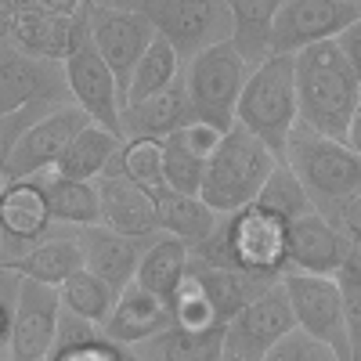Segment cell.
<instances>
[{
  "label": "cell",
  "mask_w": 361,
  "mask_h": 361,
  "mask_svg": "<svg viewBox=\"0 0 361 361\" xmlns=\"http://www.w3.org/2000/svg\"><path fill=\"white\" fill-rule=\"evenodd\" d=\"M66 83H69V98L73 105H80L90 123H98L105 130H112L116 137H123L119 127V112H123V94L119 83L112 76V69L105 66V58L98 54L94 40H90V22H87V4H83V18L76 29L73 51L66 54Z\"/></svg>",
  "instance_id": "52a82bcc"
},
{
  "label": "cell",
  "mask_w": 361,
  "mask_h": 361,
  "mask_svg": "<svg viewBox=\"0 0 361 361\" xmlns=\"http://www.w3.org/2000/svg\"><path fill=\"white\" fill-rule=\"evenodd\" d=\"M87 123H90V116H87L80 105H73V102L51 109V112H47L44 119H37V123L22 134V141L15 145V152H11V159H8L11 173H15L18 180H25V177H33V173L54 166L58 159L66 156V148L73 145V137H76Z\"/></svg>",
  "instance_id": "2e32d148"
},
{
  "label": "cell",
  "mask_w": 361,
  "mask_h": 361,
  "mask_svg": "<svg viewBox=\"0 0 361 361\" xmlns=\"http://www.w3.org/2000/svg\"><path fill=\"white\" fill-rule=\"evenodd\" d=\"M58 293H62V307L87 318V322H94V325H105L112 304H116V293L98 279V275H90L87 267H80L76 275H69L62 286H58Z\"/></svg>",
  "instance_id": "d6a6232c"
},
{
  "label": "cell",
  "mask_w": 361,
  "mask_h": 361,
  "mask_svg": "<svg viewBox=\"0 0 361 361\" xmlns=\"http://www.w3.org/2000/svg\"><path fill=\"white\" fill-rule=\"evenodd\" d=\"M119 145H123V137H116L98 123H87L66 148V156L54 163V170L69 180H98L109 170L112 156L119 152Z\"/></svg>",
  "instance_id": "83f0119b"
},
{
  "label": "cell",
  "mask_w": 361,
  "mask_h": 361,
  "mask_svg": "<svg viewBox=\"0 0 361 361\" xmlns=\"http://www.w3.org/2000/svg\"><path fill=\"white\" fill-rule=\"evenodd\" d=\"M90 4H98V8H123V11H141V8H145V0H90Z\"/></svg>",
  "instance_id": "ee69618b"
},
{
  "label": "cell",
  "mask_w": 361,
  "mask_h": 361,
  "mask_svg": "<svg viewBox=\"0 0 361 361\" xmlns=\"http://www.w3.org/2000/svg\"><path fill=\"white\" fill-rule=\"evenodd\" d=\"M267 361H340V354L329 343H322V340H314L307 333H300V329H293V333L267 354Z\"/></svg>",
  "instance_id": "f35d334b"
},
{
  "label": "cell",
  "mask_w": 361,
  "mask_h": 361,
  "mask_svg": "<svg viewBox=\"0 0 361 361\" xmlns=\"http://www.w3.org/2000/svg\"><path fill=\"white\" fill-rule=\"evenodd\" d=\"M350 238H354V246H357V253H361V228H350Z\"/></svg>",
  "instance_id": "c3c4849f"
},
{
  "label": "cell",
  "mask_w": 361,
  "mask_h": 361,
  "mask_svg": "<svg viewBox=\"0 0 361 361\" xmlns=\"http://www.w3.org/2000/svg\"><path fill=\"white\" fill-rule=\"evenodd\" d=\"M141 361H221L224 357V325L214 329H185L166 325L163 333L130 347Z\"/></svg>",
  "instance_id": "cb8c5ba5"
},
{
  "label": "cell",
  "mask_w": 361,
  "mask_h": 361,
  "mask_svg": "<svg viewBox=\"0 0 361 361\" xmlns=\"http://www.w3.org/2000/svg\"><path fill=\"white\" fill-rule=\"evenodd\" d=\"M98 199H102V224L134 235V238H152L159 235V217H156V192L130 180L127 173H102L98 180Z\"/></svg>",
  "instance_id": "d6986e66"
},
{
  "label": "cell",
  "mask_w": 361,
  "mask_h": 361,
  "mask_svg": "<svg viewBox=\"0 0 361 361\" xmlns=\"http://www.w3.org/2000/svg\"><path fill=\"white\" fill-rule=\"evenodd\" d=\"M180 69H185V62L177 58V51H173L163 37H156L152 47H148V51L141 54V62L134 66V76H130V83H127L123 105L145 102V98L159 94V90H166V87L180 76Z\"/></svg>",
  "instance_id": "f546056e"
},
{
  "label": "cell",
  "mask_w": 361,
  "mask_h": 361,
  "mask_svg": "<svg viewBox=\"0 0 361 361\" xmlns=\"http://www.w3.org/2000/svg\"><path fill=\"white\" fill-rule=\"evenodd\" d=\"M296 62V109L300 123L347 141L350 123L361 109V83L336 40H322L293 54Z\"/></svg>",
  "instance_id": "6da1fadb"
},
{
  "label": "cell",
  "mask_w": 361,
  "mask_h": 361,
  "mask_svg": "<svg viewBox=\"0 0 361 361\" xmlns=\"http://www.w3.org/2000/svg\"><path fill=\"white\" fill-rule=\"evenodd\" d=\"M141 11L152 18L156 37L177 51L180 62H192L206 47L235 37L224 0H145Z\"/></svg>",
  "instance_id": "ba28073f"
},
{
  "label": "cell",
  "mask_w": 361,
  "mask_h": 361,
  "mask_svg": "<svg viewBox=\"0 0 361 361\" xmlns=\"http://www.w3.org/2000/svg\"><path fill=\"white\" fill-rule=\"evenodd\" d=\"M156 217H159V231L180 238L188 250L199 246L202 238H209V231L221 221L217 209H209L199 195H180L170 188L156 192Z\"/></svg>",
  "instance_id": "d4e9b609"
},
{
  "label": "cell",
  "mask_w": 361,
  "mask_h": 361,
  "mask_svg": "<svg viewBox=\"0 0 361 361\" xmlns=\"http://www.w3.org/2000/svg\"><path fill=\"white\" fill-rule=\"evenodd\" d=\"M185 271H188V246L180 243V238L159 231L152 243H148V250L141 253L134 282L141 289H148V293L163 296L166 304H170V296H173L177 282L185 279Z\"/></svg>",
  "instance_id": "484cf974"
},
{
  "label": "cell",
  "mask_w": 361,
  "mask_h": 361,
  "mask_svg": "<svg viewBox=\"0 0 361 361\" xmlns=\"http://www.w3.org/2000/svg\"><path fill=\"white\" fill-rule=\"evenodd\" d=\"M33 185L44 188L47 206H51V217L54 224H66V228H90V224H102V199H98V185L94 180H69L62 177L54 166L25 177Z\"/></svg>",
  "instance_id": "603a6c76"
},
{
  "label": "cell",
  "mask_w": 361,
  "mask_h": 361,
  "mask_svg": "<svg viewBox=\"0 0 361 361\" xmlns=\"http://www.w3.org/2000/svg\"><path fill=\"white\" fill-rule=\"evenodd\" d=\"M286 228H289L286 221L271 217L267 209L250 202L235 214H221L209 238L188 250V260L202 267H238L257 279L279 282L289 271Z\"/></svg>",
  "instance_id": "3957f363"
},
{
  "label": "cell",
  "mask_w": 361,
  "mask_h": 361,
  "mask_svg": "<svg viewBox=\"0 0 361 361\" xmlns=\"http://www.w3.org/2000/svg\"><path fill=\"white\" fill-rule=\"evenodd\" d=\"M0 361H11V357H0Z\"/></svg>",
  "instance_id": "f907efd6"
},
{
  "label": "cell",
  "mask_w": 361,
  "mask_h": 361,
  "mask_svg": "<svg viewBox=\"0 0 361 361\" xmlns=\"http://www.w3.org/2000/svg\"><path fill=\"white\" fill-rule=\"evenodd\" d=\"M343 228H347V231H350V228H361V195H357V202L350 206V214H347Z\"/></svg>",
  "instance_id": "7dc6e473"
},
{
  "label": "cell",
  "mask_w": 361,
  "mask_h": 361,
  "mask_svg": "<svg viewBox=\"0 0 361 361\" xmlns=\"http://www.w3.org/2000/svg\"><path fill=\"white\" fill-rule=\"evenodd\" d=\"M361 18V4L350 0H286L271 22V54H296L311 44L336 40Z\"/></svg>",
  "instance_id": "4fadbf2b"
},
{
  "label": "cell",
  "mask_w": 361,
  "mask_h": 361,
  "mask_svg": "<svg viewBox=\"0 0 361 361\" xmlns=\"http://www.w3.org/2000/svg\"><path fill=\"white\" fill-rule=\"evenodd\" d=\"M286 0H224L235 25V47L243 51L250 66H260L271 54V22Z\"/></svg>",
  "instance_id": "4316f807"
},
{
  "label": "cell",
  "mask_w": 361,
  "mask_h": 361,
  "mask_svg": "<svg viewBox=\"0 0 361 361\" xmlns=\"http://www.w3.org/2000/svg\"><path fill=\"white\" fill-rule=\"evenodd\" d=\"M170 322H173V314H170L166 300L141 289L137 282H130L123 293L116 296V304H112V311H109V318L102 325V333L112 343H119V347H137L148 336L163 333Z\"/></svg>",
  "instance_id": "ffe728a7"
},
{
  "label": "cell",
  "mask_w": 361,
  "mask_h": 361,
  "mask_svg": "<svg viewBox=\"0 0 361 361\" xmlns=\"http://www.w3.org/2000/svg\"><path fill=\"white\" fill-rule=\"evenodd\" d=\"M275 166H279V156L264 141H257L250 130L235 123L224 134L221 148L206 163L199 199L209 209H217V214H235V209L250 206L260 195L264 180L271 177Z\"/></svg>",
  "instance_id": "5b68a950"
},
{
  "label": "cell",
  "mask_w": 361,
  "mask_h": 361,
  "mask_svg": "<svg viewBox=\"0 0 361 361\" xmlns=\"http://www.w3.org/2000/svg\"><path fill=\"white\" fill-rule=\"evenodd\" d=\"M87 22H90V40H94L98 54L112 69L119 94H127V83L134 76V66L141 54L152 47L156 25L145 11H123V8H98L87 0Z\"/></svg>",
  "instance_id": "7c38bea8"
},
{
  "label": "cell",
  "mask_w": 361,
  "mask_h": 361,
  "mask_svg": "<svg viewBox=\"0 0 361 361\" xmlns=\"http://www.w3.org/2000/svg\"><path fill=\"white\" fill-rule=\"evenodd\" d=\"M192 119L188 112V94H185V80H173L166 90L145 98V102H130L119 112V127H123V141L130 137H152V141H166L173 130H180Z\"/></svg>",
  "instance_id": "44dd1931"
},
{
  "label": "cell",
  "mask_w": 361,
  "mask_h": 361,
  "mask_svg": "<svg viewBox=\"0 0 361 361\" xmlns=\"http://www.w3.org/2000/svg\"><path fill=\"white\" fill-rule=\"evenodd\" d=\"M347 145L354 148V152L361 156V109H357V116H354V123H350V134H347Z\"/></svg>",
  "instance_id": "bcb514c9"
},
{
  "label": "cell",
  "mask_w": 361,
  "mask_h": 361,
  "mask_svg": "<svg viewBox=\"0 0 361 361\" xmlns=\"http://www.w3.org/2000/svg\"><path fill=\"white\" fill-rule=\"evenodd\" d=\"M58 318H62L58 286L22 279L15 325H11V350H8L11 361H47L58 340Z\"/></svg>",
  "instance_id": "5bb4252c"
},
{
  "label": "cell",
  "mask_w": 361,
  "mask_h": 361,
  "mask_svg": "<svg viewBox=\"0 0 361 361\" xmlns=\"http://www.w3.org/2000/svg\"><path fill=\"white\" fill-rule=\"evenodd\" d=\"M18 289L22 275L15 267L0 264V357H11V325H15V307H18Z\"/></svg>",
  "instance_id": "ab89813d"
},
{
  "label": "cell",
  "mask_w": 361,
  "mask_h": 361,
  "mask_svg": "<svg viewBox=\"0 0 361 361\" xmlns=\"http://www.w3.org/2000/svg\"><path fill=\"white\" fill-rule=\"evenodd\" d=\"M188 267L202 279V286H206L209 300H214L221 322L235 318L253 296H260L267 286H275L271 279H257V275H250V271H238V267H202V264H192V260H188ZM279 282H282V279H279Z\"/></svg>",
  "instance_id": "f1b7e54d"
},
{
  "label": "cell",
  "mask_w": 361,
  "mask_h": 361,
  "mask_svg": "<svg viewBox=\"0 0 361 361\" xmlns=\"http://www.w3.org/2000/svg\"><path fill=\"white\" fill-rule=\"evenodd\" d=\"M66 66L0 40V116L29 105H69Z\"/></svg>",
  "instance_id": "30bf717a"
},
{
  "label": "cell",
  "mask_w": 361,
  "mask_h": 361,
  "mask_svg": "<svg viewBox=\"0 0 361 361\" xmlns=\"http://www.w3.org/2000/svg\"><path fill=\"white\" fill-rule=\"evenodd\" d=\"M15 185H18V177L11 173V166H8V163H0V202H4V195H8Z\"/></svg>",
  "instance_id": "f6af8a7d"
},
{
  "label": "cell",
  "mask_w": 361,
  "mask_h": 361,
  "mask_svg": "<svg viewBox=\"0 0 361 361\" xmlns=\"http://www.w3.org/2000/svg\"><path fill=\"white\" fill-rule=\"evenodd\" d=\"M293 329H296V318H293V307H289L286 286L275 282L260 296H253L235 318L224 322V357H231V361H267V354L275 350Z\"/></svg>",
  "instance_id": "9c48e42d"
},
{
  "label": "cell",
  "mask_w": 361,
  "mask_h": 361,
  "mask_svg": "<svg viewBox=\"0 0 361 361\" xmlns=\"http://www.w3.org/2000/svg\"><path fill=\"white\" fill-rule=\"evenodd\" d=\"M54 231V217L40 185L18 180L0 202V264H11Z\"/></svg>",
  "instance_id": "e0dca14e"
},
{
  "label": "cell",
  "mask_w": 361,
  "mask_h": 361,
  "mask_svg": "<svg viewBox=\"0 0 361 361\" xmlns=\"http://www.w3.org/2000/svg\"><path fill=\"white\" fill-rule=\"evenodd\" d=\"M51 109H58V105H29V109H18V112L0 116V163H8V159H11L15 145L22 141V134L33 127L37 119H44Z\"/></svg>",
  "instance_id": "60d3db41"
},
{
  "label": "cell",
  "mask_w": 361,
  "mask_h": 361,
  "mask_svg": "<svg viewBox=\"0 0 361 361\" xmlns=\"http://www.w3.org/2000/svg\"><path fill=\"white\" fill-rule=\"evenodd\" d=\"M224 134H228V130H221V127H214V123H202V119H188V123L180 127V130H173L166 141L209 163V156H214L217 148H221Z\"/></svg>",
  "instance_id": "8d00e7d4"
},
{
  "label": "cell",
  "mask_w": 361,
  "mask_h": 361,
  "mask_svg": "<svg viewBox=\"0 0 361 361\" xmlns=\"http://www.w3.org/2000/svg\"><path fill=\"white\" fill-rule=\"evenodd\" d=\"M170 314H173V325H185V329H214V325H224L214 300H209L202 279L188 267L185 279L177 282L173 296H170Z\"/></svg>",
  "instance_id": "836d02e7"
},
{
  "label": "cell",
  "mask_w": 361,
  "mask_h": 361,
  "mask_svg": "<svg viewBox=\"0 0 361 361\" xmlns=\"http://www.w3.org/2000/svg\"><path fill=\"white\" fill-rule=\"evenodd\" d=\"M336 44H340V51H343V58H347V66L354 69V76H357V83H361V18H357L354 25L343 29V33L336 37Z\"/></svg>",
  "instance_id": "b9f144b4"
},
{
  "label": "cell",
  "mask_w": 361,
  "mask_h": 361,
  "mask_svg": "<svg viewBox=\"0 0 361 361\" xmlns=\"http://www.w3.org/2000/svg\"><path fill=\"white\" fill-rule=\"evenodd\" d=\"M163 166H166V145L163 141H152V137H130L119 145V152L112 156L109 170L105 173H127L130 180L145 188H166V177H163Z\"/></svg>",
  "instance_id": "4dcf8cb0"
},
{
  "label": "cell",
  "mask_w": 361,
  "mask_h": 361,
  "mask_svg": "<svg viewBox=\"0 0 361 361\" xmlns=\"http://www.w3.org/2000/svg\"><path fill=\"white\" fill-rule=\"evenodd\" d=\"M282 163L296 173V180L304 185L318 214L343 228L350 206L361 195V156L354 148L347 141L325 137L304 123H296L286 141Z\"/></svg>",
  "instance_id": "7a4b0ae2"
},
{
  "label": "cell",
  "mask_w": 361,
  "mask_h": 361,
  "mask_svg": "<svg viewBox=\"0 0 361 361\" xmlns=\"http://www.w3.org/2000/svg\"><path fill=\"white\" fill-rule=\"evenodd\" d=\"M8 267H15L22 279H33V282H44V286H62L69 275H76L83 267V250H80L76 228L54 224V231L44 243H37L33 250L15 257Z\"/></svg>",
  "instance_id": "7402d4cb"
},
{
  "label": "cell",
  "mask_w": 361,
  "mask_h": 361,
  "mask_svg": "<svg viewBox=\"0 0 361 361\" xmlns=\"http://www.w3.org/2000/svg\"><path fill=\"white\" fill-rule=\"evenodd\" d=\"M87 0H33V8H44V11H54V15H76Z\"/></svg>",
  "instance_id": "7bdbcfd3"
},
{
  "label": "cell",
  "mask_w": 361,
  "mask_h": 361,
  "mask_svg": "<svg viewBox=\"0 0 361 361\" xmlns=\"http://www.w3.org/2000/svg\"><path fill=\"white\" fill-rule=\"evenodd\" d=\"M350 4H361V0H350Z\"/></svg>",
  "instance_id": "681fc988"
},
{
  "label": "cell",
  "mask_w": 361,
  "mask_h": 361,
  "mask_svg": "<svg viewBox=\"0 0 361 361\" xmlns=\"http://www.w3.org/2000/svg\"><path fill=\"white\" fill-rule=\"evenodd\" d=\"M80 238V250H83V267L90 275H98L116 296L123 293L134 275H137V264L141 253L148 250L152 238H134V235H119L105 224H90V228H76Z\"/></svg>",
  "instance_id": "ac0fdd59"
},
{
  "label": "cell",
  "mask_w": 361,
  "mask_h": 361,
  "mask_svg": "<svg viewBox=\"0 0 361 361\" xmlns=\"http://www.w3.org/2000/svg\"><path fill=\"white\" fill-rule=\"evenodd\" d=\"M250 62L243 58V51L235 47V40L214 44L202 54H195L192 62H185L180 80H185V94H188V112L192 119L214 123L221 130L235 127V109H238V94L250 80Z\"/></svg>",
  "instance_id": "8992f818"
},
{
  "label": "cell",
  "mask_w": 361,
  "mask_h": 361,
  "mask_svg": "<svg viewBox=\"0 0 361 361\" xmlns=\"http://www.w3.org/2000/svg\"><path fill=\"white\" fill-rule=\"evenodd\" d=\"M166 145V166H163V177H166V188L170 192H180V195H199L202 192V177H206V159L185 152L170 141Z\"/></svg>",
  "instance_id": "d590c367"
},
{
  "label": "cell",
  "mask_w": 361,
  "mask_h": 361,
  "mask_svg": "<svg viewBox=\"0 0 361 361\" xmlns=\"http://www.w3.org/2000/svg\"><path fill=\"white\" fill-rule=\"evenodd\" d=\"M354 250V238L347 228L322 217L318 209L289 221L286 228V257L289 271H304V275H329L333 279L347 253Z\"/></svg>",
  "instance_id": "9a60e30c"
},
{
  "label": "cell",
  "mask_w": 361,
  "mask_h": 361,
  "mask_svg": "<svg viewBox=\"0 0 361 361\" xmlns=\"http://www.w3.org/2000/svg\"><path fill=\"white\" fill-rule=\"evenodd\" d=\"M235 123L264 141L282 159L286 141L300 123L296 109V62L293 54H267L260 66L250 69V80L238 94Z\"/></svg>",
  "instance_id": "277c9868"
},
{
  "label": "cell",
  "mask_w": 361,
  "mask_h": 361,
  "mask_svg": "<svg viewBox=\"0 0 361 361\" xmlns=\"http://www.w3.org/2000/svg\"><path fill=\"white\" fill-rule=\"evenodd\" d=\"M336 286H340V300H343V325H347V347H350V361H361V253L357 246L347 253V260L336 271Z\"/></svg>",
  "instance_id": "e575fe53"
},
{
  "label": "cell",
  "mask_w": 361,
  "mask_h": 361,
  "mask_svg": "<svg viewBox=\"0 0 361 361\" xmlns=\"http://www.w3.org/2000/svg\"><path fill=\"white\" fill-rule=\"evenodd\" d=\"M282 286H286V296H289V307H293V318H296L300 333L329 343L340 354V361H350L347 325H343V300H340L336 279L286 271Z\"/></svg>",
  "instance_id": "8fae6325"
},
{
  "label": "cell",
  "mask_w": 361,
  "mask_h": 361,
  "mask_svg": "<svg viewBox=\"0 0 361 361\" xmlns=\"http://www.w3.org/2000/svg\"><path fill=\"white\" fill-rule=\"evenodd\" d=\"M47 361H127V347H119L105 333H98V336L80 340V343L54 347Z\"/></svg>",
  "instance_id": "74e56055"
},
{
  "label": "cell",
  "mask_w": 361,
  "mask_h": 361,
  "mask_svg": "<svg viewBox=\"0 0 361 361\" xmlns=\"http://www.w3.org/2000/svg\"><path fill=\"white\" fill-rule=\"evenodd\" d=\"M253 206H260V209H267L271 217H279V221H296V217H304V214H311V199H307V192H304V185L296 180V173L279 159V166L271 170V177L264 180V188H260V195L253 199Z\"/></svg>",
  "instance_id": "1f68e13d"
},
{
  "label": "cell",
  "mask_w": 361,
  "mask_h": 361,
  "mask_svg": "<svg viewBox=\"0 0 361 361\" xmlns=\"http://www.w3.org/2000/svg\"><path fill=\"white\" fill-rule=\"evenodd\" d=\"M221 361H231V357H221Z\"/></svg>",
  "instance_id": "816d5d0a"
}]
</instances>
